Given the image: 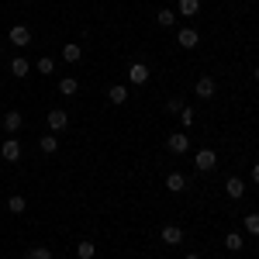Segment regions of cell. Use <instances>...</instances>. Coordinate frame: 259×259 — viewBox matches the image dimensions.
<instances>
[{"label": "cell", "instance_id": "cell-13", "mask_svg": "<svg viewBox=\"0 0 259 259\" xmlns=\"http://www.w3.org/2000/svg\"><path fill=\"white\" fill-rule=\"evenodd\" d=\"M21 124H24V118H21L18 111H7L4 114V132H21Z\"/></svg>", "mask_w": 259, "mask_h": 259}, {"label": "cell", "instance_id": "cell-11", "mask_svg": "<svg viewBox=\"0 0 259 259\" xmlns=\"http://www.w3.org/2000/svg\"><path fill=\"white\" fill-rule=\"evenodd\" d=\"M76 90H80V80H76V76H62L59 80V94L62 97H73Z\"/></svg>", "mask_w": 259, "mask_h": 259}, {"label": "cell", "instance_id": "cell-15", "mask_svg": "<svg viewBox=\"0 0 259 259\" xmlns=\"http://www.w3.org/2000/svg\"><path fill=\"white\" fill-rule=\"evenodd\" d=\"M107 100H111V104H124V100H128V87H121V83H114V87L107 90Z\"/></svg>", "mask_w": 259, "mask_h": 259}, {"label": "cell", "instance_id": "cell-26", "mask_svg": "<svg viewBox=\"0 0 259 259\" xmlns=\"http://www.w3.org/2000/svg\"><path fill=\"white\" fill-rule=\"evenodd\" d=\"M180 121H183V124H194V107H187V104H183V111H180Z\"/></svg>", "mask_w": 259, "mask_h": 259}, {"label": "cell", "instance_id": "cell-22", "mask_svg": "<svg viewBox=\"0 0 259 259\" xmlns=\"http://www.w3.org/2000/svg\"><path fill=\"white\" fill-rule=\"evenodd\" d=\"M156 21H159L162 28H173V24H177V14H173V11H169V7H162L159 14H156Z\"/></svg>", "mask_w": 259, "mask_h": 259}, {"label": "cell", "instance_id": "cell-6", "mask_svg": "<svg viewBox=\"0 0 259 259\" xmlns=\"http://www.w3.org/2000/svg\"><path fill=\"white\" fill-rule=\"evenodd\" d=\"M177 41H180V49H197V41H200V35H197V28H180V35H177Z\"/></svg>", "mask_w": 259, "mask_h": 259}, {"label": "cell", "instance_id": "cell-4", "mask_svg": "<svg viewBox=\"0 0 259 259\" xmlns=\"http://www.w3.org/2000/svg\"><path fill=\"white\" fill-rule=\"evenodd\" d=\"M0 156H4V162H18L21 159V142L18 139H7L4 145H0Z\"/></svg>", "mask_w": 259, "mask_h": 259}, {"label": "cell", "instance_id": "cell-12", "mask_svg": "<svg viewBox=\"0 0 259 259\" xmlns=\"http://www.w3.org/2000/svg\"><path fill=\"white\" fill-rule=\"evenodd\" d=\"M194 90H197V97H204V100H207V97H214V80H211V76H200Z\"/></svg>", "mask_w": 259, "mask_h": 259}, {"label": "cell", "instance_id": "cell-17", "mask_svg": "<svg viewBox=\"0 0 259 259\" xmlns=\"http://www.w3.org/2000/svg\"><path fill=\"white\" fill-rule=\"evenodd\" d=\"M38 149H41V152H45V156H52V152L59 149V139H56V135H41Z\"/></svg>", "mask_w": 259, "mask_h": 259}, {"label": "cell", "instance_id": "cell-10", "mask_svg": "<svg viewBox=\"0 0 259 259\" xmlns=\"http://www.w3.org/2000/svg\"><path fill=\"white\" fill-rule=\"evenodd\" d=\"M62 59H66V62H80L83 59V45H76V41L62 45Z\"/></svg>", "mask_w": 259, "mask_h": 259}, {"label": "cell", "instance_id": "cell-31", "mask_svg": "<svg viewBox=\"0 0 259 259\" xmlns=\"http://www.w3.org/2000/svg\"><path fill=\"white\" fill-rule=\"evenodd\" d=\"M24 4H35V0H24Z\"/></svg>", "mask_w": 259, "mask_h": 259}, {"label": "cell", "instance_id": "cell-3", "mask_svg": "<svg viewBox=\"0 0 259 259\" xmlns=\"http://www.w3.org/2000/svg\"><path fill=\"white\" fill-rule=\"evenodd\" d=\"M128 83H135V87L149 83V66H145V62H132V66H128Z\"/></svg>", "mask_w": 259, "mask_h": 259}, {"label": "cell", "instance_id": "cell-28", "mask_svg": "<svg viewBox=\"0 0 259 259\" xmlns=\"http://www.w3.org/2000/svg\"><path fill=\"white\" fill-rule=\"evenodd\" d=\"M252 183H259V162L252 166Z\"/></svg>", "mask_w": 259, "mask_h": 259}, {"label": "cell", "instance_id": "cell-7", "mask_svg": "<svg viewBox=\"0 0 259 259\" xmlns=\"http://www.w3.org/2000/svg\"><path fill=\"white\" fill-rule=\"evenodd\" d=\"M225 194H228L232 200H239L242 194H245V180H239V177H228V180H225Z\"/></svg>", "mask_w": 259, "mask_h": 259}, {"label": "cell", "instance_id": "cell-27", "mask_svg": "<svg viewBox=\"0 0 259 259\" xmlns=\"http://www.w3.org/2000/svg\"><path fill=\"white\" fill-rule=\"evenodd\" d=\"M166 111H169V114H180V111H183V100H169Z\"/></svg>", "mask_w": 259, "mask_h": 259}, {"label": "cell", "instance_id": "cell-16", "mask_svg": "<svg viewBox=\"0 0 259 259\" xmlns=\"http://www.w3.org/2000/svg\"><path fill=\"white\" fill-rule=\"evenodd\" d=\"M11 73H14V76H28V73H31V66H28V59H24V56H18V59H11Z\"/></svg>", "mask_w": 259, "mask_h": 259}, {"label": "cell", "instance_id": "cell-19", "mask_svg": "<svg viewBox=\"0 0 259 259\" xmlns=\"http://www.w3.org/2000/svg\"><path fill=\"white\" fill-rule=\"evenodd\" d=\"M76 256L80 259H94L97 256V245H94V242H76Z\"/></svg>", "mask_w": 259, "mask_h": 259}, {"label": "cell", "instance_id": "cell-29", "mask_svg": "<svg viewBox=\"0 0 259 259\" xmlns=\"http://www.w3.org/2000/svg\"><path fill=\"white\" fill-rule=\"evenodd\" d=\"M187 259H200V256H197V252H190V256H187Z\"/></svg>", "mask_w": 259, "mask_h": 259}, {"label": "cell", "instance_id": "cell-2", "mask_svg": "<svg viewBox=\"0 0 259 259\" xmlns=\"http://www.w3.org/2000/svg\"><path fill=\"white\" fill-rule=\"evenodd\" d=\"M194 166H197L200 173H207V169H214V166H218V156H214L211 149H200L197 156H194Z\"/></svg>", "mask_w": 259, "mask_h": 259}, {"label": "cell", "instance_id": "cell-21", "mask_svg": "<svg viewBox=\"0 0 259 259\" xmlns=\"http://www.w3.org/2000/svg\"><path fill=\"white\" fill-rule=\"evenodd\" d=\"M242 245H245V242H242V235H239V232H228V235H225V249H232V252H239Z\"/></svg>", "mask_w": 259, "mask_h": 259}, {"label": "cell", "instance_id": "cell-20", "mask_svg": "<svg viewBox=\"0 0 259 259\" xmlns=\"http://www.w3.org/2000/svg\"><path fill=\"white\" fill-rule=\"evenodd\" d=\"M197 11H200V0H180V14L183 18H194Z\"/></svg>", "mask_w": 259, "mask_h": 259}, {"label": "cell", "instance_id": "cell-25", "mask_svg": "<svg viewBox=\"0 0 259 259\" xmlns=\"http://www.w3.org/2000/svg\"><path fill=\"white\" fill-rule=\"evenodd\" d=\"M28 259H52V252H49L45 245H38V249H31V252H28Z\"/></svg>", "mask_w": 259, "mask_h": 259}, {"label": "cell", "instance_id": "cell-30", "mask_svg": "<svg viewBox=\"0 0 259 259\" xmlns=\"http://www.w3.org/2000/svg\"><path fill=\"white\" fill-rule=\"evenodd\" d=\"M252 76H256V83H259V66H256V73H252Z\"/></svg>", "mask_w": 259, "mask_h": 259}, {"label": "cell", "instance_id": "cell-1", "mask_svg": "<svg viewBox=\"0 0 259 259\" xmlns=\"http://www.w3.org/2000/svg\"><path fill=\"white\" fill-rule=\"evenodd\" d=\"M166 149L177 152V156H183V152L190 149V139H187L183 132H169V135H166Z\"/></svg>", "mask_w": 259, "mask_h": 259}, {"label": "cell", "instance_id": "cell-18", "mask_svg": "<svg viewBox=\"0 0 259 259\" xmlns=\"http://www.w3.org/2000/svg\"><path fill=\"white\" fill-rule=\"evenodd\" d=\"M7 211H11V214H24V211H28V200L14 194V197L7 200Z\"/></svg>", "mask_w": 259, "mask_h": 259}, {"label": "cell", "instance_id": "cell-24", "mask_svg": "<svg viewBox=\"0 0 259 259\" xmlns=\"http://www.w3.org/2000/svg\"><path fill=\"white\" fill-rule=\"evenodd\" d=\"M52 69H56V62L49 59V56H45V59H38V73H41V76H52Z\"/></svg>", "mask_w": 259, "mask_h": 259}, {"label": "cell", "instance_id": "cell-9", "mask_svg": "<svg viewBox=\"0 0 259 259\" xmlns=\"http://www.w3.org/2000/svg\"><path fill=\"white\" fill-rule=\"evenodd\" d=\"M162 242H166V245H180V242H183V232H180L177 225H162Z\"/></svg>", "mask_w": 259, "mask_h": 259}, {"label": "cell", "instance_id": "cell-8", "mask_svg": "<svg viewBox=\"0 0 259 259\" xmlns=\"http://www.w3.org/2000/svg\"><path fill=\"white\" fill-rule=\"evenodd\" d=\"M66 124H69V114H66V111H59V107L49 111V128H52V132H62Z\"/></svg>", "mask_w": 259, "mask_h": 259}, {"label": "cell", "instance_id": "cell-23", "mask_svg": "<svg viewBox=\"0 0 259 259\" xmlns=\"http://www.w3.org/2000/svg\"><path fill=\"white\" fill-rule=\"evenodd\" d=\"M245 232L249 235H259V214H245Z\"/></svg>", "mask_w": 259, "mask_h": 259}, {"label": "cell", "instance_id": "cell-5", "mask_svg": "<svg viewBox=\"0 0 259 259\" xmlns=\"http://www.w3.org/2000/svg\"><path fill=\"white\" fill-rule=\"evenodd\" d=\"M28 41H31V28H28V24H14V28H11V45L24 49Z\"/></svg>", "mask_w": 259, "mask_h": 259}, {"label": "cell", "instance_id": "cell-14", "mask_svg": "<svg viewBox=\"0 0 259 259\" xmlns=\"http://www.w3.org/2000/svg\"><path fill=\"white\" fill-rule=\"evenodd\" d=\"M166 190H169V194L187 190V180H183V173H169V177H166Z\"/></svg>", "mask_w": 259, "mask_h": 259}]
</instances>
